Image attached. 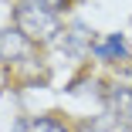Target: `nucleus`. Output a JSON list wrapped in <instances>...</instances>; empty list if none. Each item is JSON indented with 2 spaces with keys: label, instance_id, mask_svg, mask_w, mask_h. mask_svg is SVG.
<instances>
[{
  "label": "nucleus",
  "instance_id": "f257e3e1",
  "mask_svg": "<svg viewBox=\"0 0 132 132\" xmlns=\"http://www.w3.org/2000/svg\"><path fill=\"white\" fill-rule=\"evenodd\" d=\"M14 20H17V31L27 37L31 44L54 41V37L61 34V20H58V14H51V10H44V7H34V4H17Z\"/></svg>",
  "mask_w": 132,
  "mask_h": 132
},
{
  "label": "nucleus",
  "instance_id": "7ed1b4c3",
  "mask_svg": "<svg viewBox=\"0 0 132 132\" xmlns=\"http://www.w3.org/2000/svg\"><path fill=\"white\" fill-rule=\"evenodd\" d=\"M109 109H112V122H119L122 132H132V88L129 85H115L109 92Z\"/></svg>",
  "mask_w": 132,
  "mask_h": 132
},
{
  "label": "nucleus",
  "instance_id": "423d86ee",
  "mask_svg": "<svg viewBox=\"0 0 132 132\" xmlns=\"http://www.w3.org/2000/svg\"><path fill=\"white\" fill-rule=\"evenodd\" d=\"M14 132H68V125H64L61 119H54V115H41V119H24V122H17Z\"/></svg>",
  "mask_w": 132,
  "mask_h": 132
},
{
  "label": "nucleus",
  "instance_id": "20e7f679",
  "mask_svg": "<svg viewBox=\"0 0 132 132\" xmlns=\"http://www.w3.org/2000/svg\"><path fill=\"white\" fill-rule=\"evenodd\" d=\"M92 51H95V58H102V61H122L129 54V44H125L122 34H109L105 41H95Z\"/></svg>",
  "mask_w": 132,
  "mask_h": 132
},
{
  "label": "nucleus",
  "instance_id": "39448f33",
  "mask_svg": "<svg viewBox=\"0 0 132 132\" xmlns=\"http://www.w3.org/2000/svg\"><path fill=\"white\" fill-rule=\"evenodd\" d=\"M95 41H92V34H88V27H81V24H78V27H71V31H64V41H61V47L68 51V54H85V51L92 47Z\"/></svg>",
  "mask_w": 132,
  "mask_h": 132
},
{
  "label": "nucleus",
  "instance_id": "f03ea898",
  "mask_svg": "<svg viewBox=\"0 0 132 132\" xmlns=\"http://www.w3.org/2000/svg\"><path fill=\"white\" fill-rule=\"evenodd\" d=\"M31 51H34V44L24 37L17 27H4V31H0V61H4V64L24 61Z\"/></svg>",
  "mask_w": 132,
  "mask_h": 132
},
{
  "label": "nucleus",
  "instance_id": "0eeeda50",
  "mask_svg": "<svg viewBox=\"0 0 132 132\" xmlns=\"http://www.w3.org/2000/svg\"><path fill=\"white\" fill-rule=\"evenodd\" d=\"M24 4H34V7H44L51 14H64L71 7V0H24Z\"/></svg>",
  "mask_w": 132,
  "mask_h": 132
}]
</instances>
